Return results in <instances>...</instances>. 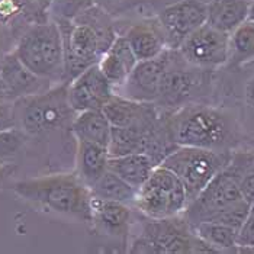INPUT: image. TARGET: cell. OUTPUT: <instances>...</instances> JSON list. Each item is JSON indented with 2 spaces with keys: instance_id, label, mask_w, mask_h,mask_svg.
<instances>
[{
  "instance_id": "cell-23",
  "label": "cell",
  "mask_w": 254,
  "mask_h": 254,
  "mask_svg": "<svg viewBox=\"0 0 254 254\" xmlns=\"http://www.w3.org/2000/svg\"><path fill=\"white\" fill-rule=\"evenodd\" d=\"M70 129L76 139L108 147L112 127L100 109H89L76 114Z\"/></svg>"
},
{
  "instance_id": "cell-17",
  "label": "cell",
  "mask_w": 254,
  "mask_h": 254,
  "mask_svg": "<svg viewBox=\"0 0 254 254\" xmlns=\"http://www.w3.org/2000/svg\"><path fill=\"white\" fill-rule=\"evenodd\" d=\"M138 61L158 57L167 50L163 29L157 16L134 22L124 34Z\"/></svg>"
},
{
  "instance_id": "cell-20",
  "label": "cell",
  "mask_w": 254,
  "mask_h": 254,
  "mask_svg": "<svg viewBox=\"0 0 254 254\" xmlns=\"http://www.w3.org/2000/svg\"><path fill=\"white\" fill-rule=\"evenodd\" d=\"M77 141L76 150V175L86 186H92L108 170V147L89 141Z\"/></svg>"
},
{
  "instance_id": "cell-27",
  "label": "cell",
  "mask_w": 254,
  "mask_h": 254,
  "mask_svg": "<svg viewBox=\"0 0 254 254\" xmlns=\"http://www.w3.org/2000/svg\"><path fill=\"white\" fill-rule=\"evenodd\" d=\"M29 137L19 129L12 128L0 132V164H10L26 145Z\"/></svg>"
},
{
  "instance_id": "cell-24",
  "label": "cell",
  "mask_w": 254,
  "mask_h": 254,
  "mask_svg": "<svg viewBox=\"0 0 254 254\" xmlns=\"http://www.w3.org/2000/svg\"><path fill=\"white\" fill-rule=\"evenodd\" d=\"M254 61V20H244L228 34L227 65L240 67Z\"/></svg>"
},
{
  "instance_id": "cell-30",
  "label": "cell",
  "mask_w": 254,
  "mask_h": 254,
  "mask_svg": "<svg viewBox=\"0 0 254 254\" xmlns=\"http://www.w3.org/2000/svg\"><path fill=\"white\" fill-rule=\"evenodd\" d=\"M240 193L246 202L250 205H254V163L246 169V172L240 177L238 182Z\"/></svg>"
},
{
  "instance_id": "cell-36",
  "label": "cell",
  "mask_w": 254,
  "mask_h": 254,
  "mask_svg": "<svg viewBox=\"0 0 254 254\" xmlns=\"http://www.w3.org/2000/svg\"><path fill=\"white\" fill-rule=\"evenodd\" d=\"M3 47H4V42H3V37L0 35V59L6 54V53H4V50H3Z\"/></svg>"
},
{
  "instance_id": "cell-8",
  "label": "cell",
  "mask_w": 254,
  "mask_h": 254,
  "mask_svg": "<svg viewBox=\"0 0 254 254\" xmlns=\"http://www.w3.org/2000/svg\"><path fill=\"white\" fill-rule=\"evenodd\" d=\"M234 150H208L179 145L161 163L182 182L188 200H193L205 186L230 163Z\"/></svg>"
},
{
  "instance_id": "cell-19",
  "label": "cell",
  "mask_w": 254,
  "mask_h": 254,
  "mask_svg": "<svg viewBox=\"0 0 254 254\" xmlns=\"http://www.w3.org/2000/svg\"><path fill=\"white\" fill-rule=\"evenodd\" d=\"M137 61V57L134 56L125 37L119 35L112 42L109 50L102 56V59L99 60L98 65L102 74L112 84L115 92L125 83Z\"/></svg>"
},
{
  "instance_id": "cell-38",
  "label": "cell",
  "mask_w": 254,
  "mask_h": 254,
  "mask_svg": "<svg viewBox=\"0 0 254 254\" xmlns=\"http://www.w3.org/2000/svg\"><path fill=\"white\" fill-rule=\"evenodd\" d=\"M200 1H203V3H208V1H211V0H200Z\"/></svg>"
},
{
  "instance_id": "cell-16",
  "label": "cell",
  "mask_w": 254,
  "mask_h": 254,
  "mask_svg": "<svg viewBox=\"0 0 254 254\" xmlns=\"http://www.w3.org/2000/svg\"><path fill=\"white\" fill-rule=\"evenodd\" d=\"M132 218L131 206L118 200L92 195L90 222L100 234L124 235L128 233Z\"/></svg>"
},
{
  "instance_id": "cell-22",
  "label": "cell",
  "mask_w": 254,
  "mask_h": 254,
  "mask_svg": "<svg viewBox=\"0 0 254 254\" xmlns=\"http://www.w3.org/2000/svg\"><path fill=\"white\" fill-rule=\"evenodd\" d=\"M154 167H156L154 161L144 153H131L125 156L109 157L108 161V169L121 179H124L135 190H138L147 182Z\"/></svg>"
},
{
  "instance_id": "cell-35",
  "label": "cell",
  "mask_w": 254,
  "mask_h": 254,
  "mask_svg": "<svg viewBox=\"0 0 254 254\" xmlns=\"http://www.w3.org/2000/svg\"><path fill=\"white\" fill-rule=\"evenodd\" d=\"M7 98H6V92H4V87H3V83L0 80V102H6ZM10 102V100H9Z\"/></svg>"
},
{
  "instance_id": "cell-31",
  "label": "cell",
  "mask_w": 254,
  "mask_h": 254,
  "mask_svg": "<svg viewBox=\"0 0 254 254\" xmlns=\"http://www.w3.org/2000/svg\"><path fill=\"white\" fill-rule=\"evenodd\" d=\"M16 128L15 105L13 102H0V132Z\"/></svg>"
},
{
  "instance_id": "cell-39",
  "label": "cell",
  "mask_w": 254,
  "mask_h": 254,
  "mask_svg": "<svg viewBox=\"0 0 254 254\" xmlns=\"http://www.w3.org/2000/svg\"><path fill=\"white\" fill-rule=\"evenodd\" d=\"M249 1H250V0H249Z\"/></svg>"
},
{
  "instance_id": "cell-18",
  "label": "cell",
  "mask_w": 254,
  "mask_h": 254,
  "mask_svg": "<svg viewBox=\"0 0 254 254\" xmlns=\"http://www.w3.org/2000/svg\"><path fill=\"white\" fill-rule=\"evenodd\" d=\"M100 111L109 121L111 127L124 128V127L135 125L147 118L156 115L160 108L156 103L137 102L114 92V95L108 99V102L102 106Z\"/></svg>"
},
{
  "instance_id": "cell-4",
  "label": "cell",
  "mask_w": 254,
  "mask_h": 254,
  "mask_svg": "<svg viewBox=\"0 0 254 254\" xmlns=\"http://www.w3.org/2000/svg\"><path fill=\"white\" fill-rule=\"evenodd\" d=\"M13 53L39 77L53 84L65 83L63 35L56 20L31 25L19 37Z\"/></svg>"
},
{
  "instance_id": "cell-7",
  "label": "cell",
  "mask_w": 254,
  "mask_h": 254,
  "mask_svg": "<svg viewBox=\"0 0 254 254\" xmlns=\"http://www.w3.org/2000/svg\"><path fill=\"white\" fill-rule=\"evenodd\" d=\"M212 71L186 63L177 50H170L169 61L160 80L157 106L173 112L179 108L200 102L211 92Z\"/></svg>"
},
{
  "instance_id": "cell-6",
  "label": "cell",
  "mask_w": 254,
  "mask_h": 254,
  "mask_svg": "<svg viewBox=\"0 0 254 254\" xmlns=\"http://www.w3.org/2000/svg\"><path fill=\"white\" fill-rule=\"evenodd\" d=\"M254 163L252 151H233L230 163L216 175L205 189L190 200L182 215L193 227L199 222L209 221L221 209L243 199L240 193V177Z\"/></svg>"
},
{
  "instance_id": "cell-10",
  "label": "cell",
  "mask_w": 254,
  "mask_h": 254,
  "mask_svg": "<svg viewBox=\"0 0 254 254\" xmlns=\"http://www.w3.org/2000/svg\"><path fill=\"white\" fill-rule=\"evenodd\" d=\"M147 219L141 234L132 243L131 253H193L196 235L182 214L161 219Z\"/></svg>"
},
{
  "instance_id": "cell-12",
  "label": "cell",
  "mask_w": 254,
  "mask_h": 254,
  "mask_svg": "<svg viewBox=\"0 0 254 254\" xmlns=\"http://www.w3.org/2000/svg\"><path fill=\"white\" fill-rule=\"evenodd\" d=\"M177 51L190 65L215 71L228 61V34L205 23L185 39Z\"/></svg>"
},
{
  "instance_id": "cell-9",
  "label": "cell",
  "mask_w": 254,
  "mask_h": 254,
  "mask_svg": "<svg viewBox=\"0 0 254 254\" xmlns=\"http://www.w3.org/2000/svg\"><path fill=\"white\" fill-rule=\"evenodd\" d=\"M189 200L179 177L164 166H156L147 182L137 190L134 206L151 219L183 214Z\"/></svg>"
},
{
  "instance_id": "cell-21",
  "label": "cell",
  "mask_w": 254,
  "mask_h": 254,
  "mask_svg": "<svg viewBox=\"0 0 254 254\" xmlns=\"http://www.w3.org/2000/svg\"><path fill=\"white\" fill-rule=\"evenodd\" d=\"M249 0H211L206 3V23L230 34L249 18Z\"/></svg>"
},
{
  "instance_id": "cell-11",
  "label": "cell",
  "mask_w": 254,
  "mask_h": 254,
  "mask_svg": "<svg viewBox=\"0 0 254 254\" xmlns=\"http://www.w3.org/2000/svg\"><path fill=\"white\" fill-rule=\"evenodd\" d=\"M169 50H179L183 41L206 23V3L200 0H176L157 15Z\"/></svg>"
},
{
  "instance_id": "cell-14",
  "label": "cell",
  "mask_w": 254,
  "mask_h": 254,
  "mask_svg": "<svg viewBox=\"0 0 254 254\" xmlns=\"http://www.w3.org/2000/svg\"><path fill=\"white\" fill-rule=\"evenodd\" d=\"M169 53L170 50L167 48L156 59L137 61L125 83L115 90V93L137 102L154 103L158 95L160 80L169 61Z\"/></svg>"
},
{
  "instance_id": "cell-37",
  "label": "cell",
  "mask_w": 254,
  "mask_h": 254,
  "mask_svg": "<svg viewBox=\"0 0 254 254\" xmlns=\"http://www.w3.org/2000/svg\"><path fill=\"white\" fill-rule=\"evenodd\" d=\"M164 1H166V4H169V3H172V1H176V0H164ZM166 4H164V6H166Z\"/></svg>"
},
{
  "instance_id": "cell-1",
  "label": "cell",
  "mask_w": 254,
  "mask_h": 254,
  "mask_svg": "<svg viewBox=\"0 0 254 254\" xmlns=\"http://www.w3.org/2000/svg\"><path fill=\"white\" fill-rule=\"evenodd\" d=\"M64 45V81L98 64L118 35L111 15L102 6H87L73 18H59Z\"/></svg>"
},
{
  "instance_id": "cell-26",
  "label": "cell",
  "mask_w": 254,
  "mask_h": 254,
  "mask_svg": "<svg viewBox=\"0 0 254 254\" xmlns=\"http://www.w3.org/2000/svg\"><path fill=\"white\" fill-rule=\"evenodd\" d=\"M200 240L209 244L216 253L237 252V230L212 221H203L192 227Z\"/></svg>"
},
{
  "instance_id": "cell-33",
  "label": "cell",
  "mask_w": 254,
  "mask_h": 254,
  "mask_svg": "<svg viewBox=\"0 0 254 254\" xmlns=\"http://www.w3.org/2000/svg\"><path fill=\"white\" fill-rule=\"evenodd\" d=\"M15 170L13 164H0V180H3L4 177H7L12 172Z\"/></svg>"
},
{
  "instance_id": "cell-29",
  "label": "cell",
  "mask_w": 254,
  "mask_h": 254,
  "mask_svg": "<svg viewBox=\"0 0 254 254\" xmlns=\"http://www.w3.org/2000/svg\"><path fill=\"white\" fill-rule=\"evenodd\" d=\"M237 252L254 253V205L237 230Z\"/></svg>"
},
{
  "instance_id": "cell-32",
  "label": "cell",
  "mask_w": 254,
  "mask_h": 254,
  "mask_svg": "<svg viewBox=\"0 0 254 254\" xmlns=\"http://www.w3.org/2000/svg\"><path fill=\"white\" fill-rule=\"evenodd\" d=\"M244 100L250 108L254 109V76L249 78L244 86Z\"/></svg>"
},
{
  "instance_id": "cell-3",
  "label": "cell",
  "mask_w": 254,
  "mask_h": 254,
  "mask_svg": "<svg viewBox=\"0 0 254 254\" xmlns=\"http://www.w3.org/2000/svg\"><path fill=\"white\" fill-rule=\"evenodd\" d=\"M13 190L20 197L61 215L90 222L92 192L74 173L26 179L15 183Z\"/></svg>"
},
{
  "instance_id": "cell-13",
  "label": "cell",
  "mask_w": 254,
  "mask_h": 254,
  "mask_svg": "<svg viewBox=\"0 0 254 254\" xmlns=\"http://www.w3.org/2000/svg\"><path fill=\"white\" fill-rule=\"evenodd\" d=\"M114 95V87L100 71L98 64L90 65L67 83V99L77 114L89 109H102Z\"/></svg>"
},
{
  "instance_id": "cell-2",
  "label": "cell",
  "mask_w": 254,
  "mask_h": 254,
  "mask_svg": "<svg viewBox=\"0 0 254 254\" xmlns=\"http://www.w3.org/2000/svg\"><path fill=\"white\" fill-rule=\"evenodd\" d=\"M167 124L177 145L208 150H234L240 144V125L228 111L206 103H189L169 112Z\"/></svg>"
},
{
  "instance_id": "cell-5",
  "label": "cell",
  "mask_w": 254,
  "mask_h": 254,
  "mask_svg": "<svg viewBox=\"0 0 254 254\" xmlns=\"http://www.w3.org/2000/svg\"><path fill=\"white\" fill-rule=\"evenodd\" d=\"M16 128L28 137H44L65 125L71 127L76 112L68 105L67 83H60L51 89L18 99L13 102Z\"/></svg>"
},
{
  "instance_id": "cell-28",
  "label": "cell",
  "mask_w": 254,
  "mask_h": 254,
  "mask_svg": "<svg viewBox=\"0 0 254 254\" xmlns=\"http://www.w3.org/2000/svg\"><path fill=\"white\" fill-rule=\"evenodd\" d=\"M253 205H250L249 202H246L244 199H240L234 202L233 205L221 209L218 214L212 216L209 221L212 222H219L224 225H228L234 230H238L241 227V224L244 222L246 216L249 215V211Z\"/></svg>"
},
{
  "instance_id": "cell-15",
  "label": "cell",
  "mask_w": 254,
  "mask_h": 254,
  "mask_svg": "<svg viewBox=\"0 0 254 254\" xmlns=\"http://www.w3.org/2000/svg\"><path fill=\"white\" fill-rule=\"evenodd\" d=\"M0 80L6 92V98L10 102L38 95L56 86L51 81L39 77L38 74L31 71L18 59L13 50L10 53H6L0 59Z\"/></svg>"
},
{
  "instance_id": "cell-34",
  "label": "cell",
  "mask_w": 254,
  "mask_h": 254,
  "mask_svg": "<svg viewBox=\"0 0 254 254\" xmlns=\"http://www.w3.org/2000/svg\"><path fill=\"white\" fill-rule=\"evenodd\" d=\"M247 19L254 20V0H250V4H249V18Z\"/></svg>"
},
{
  "instance_id": "cell-25",
  "label": "cell",
  "mask_w": 254,
  "mask_h": 254,
  "mask_svg": "<svg viewBox=\"0 0 254 254\" xmlns=\"http://www.w3.org/2000/svg\"><path fill=\"white\" fill-rule=\"evenodd\" d=\"M89 189L92 195L102 197V199L118 200L129 206H134V200L137 196V190L131 185H128L124 179H121L109 169L99 177Z\"/></svg>"
}]
</instances>
